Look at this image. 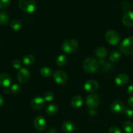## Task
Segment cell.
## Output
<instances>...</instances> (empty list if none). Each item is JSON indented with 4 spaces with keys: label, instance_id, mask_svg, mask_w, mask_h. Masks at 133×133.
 <instances>
[{
    "label": "cell",
    "instance_id": "4dcf8cb0",
    "mask_svg": "<svg viewBox=\"0 0 133 133\" xmlns=\"http://www.w3.org/2000/svg\"><path fill=\"white\" fill-rule=\"evenodd\" d=\"M12 66L14 68L16 69V70H20L22 68H21V66H22V64H21L20 61L19 60L15 59L14 61H12Z\"/></svg>",
    "mask_w": 133,
    "mask_h": 133
},
{
    "label": "cell",
    "instance_id": "e575fe53",
    "mask_svg": "<svg viewBox=\"0 0 133 133\" xmlns=\"http://www.w3.org/2000/svg\"><path fill=\"white\" fill-rule=\"evenodd\" d=\"M4 103H5V100H4L3 97L0 94V106H2Z\"/></svg>",
    "mask_w": 133,
    "mask_h": 133
},
{
    "label": "cell",
    "instance_id": "d4e9b609",
    "mask_svg": "<svg viewBox=\"0 0 133 133\" xmlns=\"http://www.w3.org/2000/svg\"><path fill=\"white\" fill-rule=\"evenodd\" d=\"M40 74L44 77H50L53 75V71L49 67H42L40 69Z\"/></svg>",
    "mask_w": 133,
    "mask_h": 133
},
{
    "label": "cell",
    "instance_id": "6da1fadb",
    "mask_svg": "<svg viewBox=\"0 0 133 133\" xmlns=\"http://www.w3.org/2000/svg\"><path fill=\"white\" fill-rule=\"evenodd\" d=\"M77 41L74 38L66 39L62 44V50L67 54H71L76 51L78 49Z\"/></svg>",
    "mask_w": 133,
    "mask_h": 133
},
{
    "label": "cell",
    "instance_id": "7402d4cb",
    "mask_svg": "<svg viewBox=\"0 0 133 133\" xmlns=\"http://www.w3.org/2000/svg\"><path fill=\"white\" fill-rule=\"evenodd\" d=\"M122 57V54L118 51H113L109 55V59L112 62H117L120 60Z\"/></svg>",
    "mask_w": 133,
    "mask_h": 133
},
{
    "label": "cell",
    "instance_id": "1f68e13d",
    "mask_svg": "<svg viewBox=\"0 0 133 133\" xmlns=\"http://www.w3.org/2000/svg\"><path fill=\"white\" fill-rule=\"evenodd\" d=\"M109 133H122L120 129L117 127H112L109 129Z\"/></svg>",
    "mask_w": 133,
    "mask_h": 133
},
{
    "label": "cell",
    "instance_id": "52a82bcc",
    "mask_svg": "<svg viewBox=\"0 0 133 133\" xmlns=\"http://www.w3.org/2000/svg\"><path fill=\"white\" fill-rule=\"evenodd\" d=\"M55 82L58 84H64L68 80V75L63 70H57L53 74Z\"/></svg>",
    "mask_w": 133,
    "mask_h": 133
},
{
    "label": "cell",
    "instance_id": "4316f807",
    "mask_svg": "<svg viewBox=\"0 0 133 133\" xmlns=\"http://www.w3.org/2000/svg\"><path fill=\"white\" fill-rule=\"evenodd\" d=\"M54 97H55V94H53V92H47L44 94V97H43V98L44 99L45 101L49 102V101H51L52 100L54 99Z\"/></svg>",
    "mask_w": 133,
    "mask_h": 133
},
{
    "label": "cell",
    "instance_id": "7c38bea8",
    "mask_svg": "<svg viewBox=\"0 0 133 133\" xmlns=\"http://www.w3.org/2000/svg\"><path fill=\"white\" fill-rule=\"evenodd\" d=\"M84 88L87 92L93 93L98 90L99 83L96 81L89 80L84 83Z\"/></svg>",
    "mask_w": 133,
    "mask_h": 133
},
{
    "label": "cell",
    "instance_id": "f1b7e54d",
    "mask_svg": "<svg viewBox=\"0 0 133 133\" xmlns=\"http://www.w3.org/2000/svg\"><path fill=\"white\" fill-rule=\"evenodd\" d=\"M10 0H0V9H5L10 5Z\"/></svg>",
    "mask_w": 133,
    "mask_h": 133
},
{
    "label": "cell",
    "instance_id": "4fadbf2b",
    "mask_svg": "<svg viewBox=\"0 0 133 133\" xmlns=\"http://www.w3.org/2000/svg\"><path fill=\"white\" fill-rule=\"evenodd\" d=\"M129 77L128 75L124 73L119 74L115 78V83L118 87H123L128 83Z\"/></svg>",
    "mask_w": 133,
    "mask_h": 133
},
{
    "label": "cell",
    "instance_id": "ac0fdd59",
    "mask_svg": "<svg viewBox=\"0 0 133 133\" xmlns=\"http://www.w3.org/2000/svg\"><path fill=\"white\" fill-rule=\"evenodd\" d=\"M58 111V106L55 104H50L48 105L45 109V112L49 116H54L57 114Z\"/></svg>",
    "mask_w": 133,
    "mask_h": 133
},
{
    "label": "cell",
    "instance_id": "83f0119b",
    "mask_svg": "<svg viewBox=\"0 0 133 133\" xmlns=\"http://www.w3.org/2000/svg\"><path fill=\"white\" fill-rule=\"evenodd\" d=\"M10 91L14 94H18L21 91V87L18 84H14L10 88Z\"/></svg>",
    "mask_w": 133,
    "mask_h": 133
},
{
    "label": "cell",
    "instance_id": "d6986e66",
    "mask_svg": "<svg viewBox=\"0 0 133 133\" xmlns=\"http://www.w3.org/2000/svg\"><path fill=\"white\" fill-rule=\"evenodd\" d=\"M9 22V16L6 12L0 10V25H6Z\"/></svg>",
    "mask_w": 133,
    "mask_h": 133
},
{
    "label": "cell",
    "instance_id": "5b68a950",
    "mask_svg": "<svg viewBox=\"0 0 133 133\" xmlns=\"http://www.w3.org/2000/svg\"><path fill=\"white\" fill-rule=\"evenodd\" d=\"M105 39L110 45H117L120 41V36L115 30H109L105 35Z\"/></svg>",
    "mask_w": 133,
    "mask_h": 133
},
{
    "label": "cell",
    "instance_id": "277c9868",
    "mask_svg": "<svg viewBox=\"0 0 133 133\" xmlns=\"http://www.w3.org/2000/svg\"><path fill=\"white\" fill-rule=\"evenodd\" d=\"M18 5L22 10L27 13H32L36 9V3L35 0H19Z\"/></svg>",
    "mask_w": 133,
    "mask_h": 133
},
{
    "label": "cell",
    "instance_id": "d6a6232c",
    "mask_svg": "<svg viewBox=\"0 0 133 133\" xmlns=\"http://www.w3.org/2000/svg\"><path fill=\"white\" fill-rule=\"evenodd\" d=\"M127 93L128 94L131 95V96H133V84L130 85L129 87L127 88Z\"/></svg>",
    "mask_w": 133,
    "mask_h": 133
},
{
    "label": "cell",
    "instance_id": "44dd1931",
    "mask_svg": "<svg viewBox=\"0 0 133 133\" xmlns=\"http://www.w3.org/2000/svg\"><path fill=\"white\" fill-rule=\"evenodd\" d=\"M96 55L100 59H103L107 55V50L104 47H99L96 51Z\"/></svg>",
    "mask_w": 133,
    "mask_h": 133
},
{
    "label": "cell",
    "instance_id": "ffe728a7",
    "mask_svg": "<svg viewBox=\"0 0 133 133\" xmlns=\"http://www.w3.org/2000/svg\"><path fill=\"white\" fill-rule=\"evenodd\" d=\"M23 64L27 66H32L34 63H35V58L33 55H26L23 57Z\"/></svg>",
    "mask_w": 133,
    "mask_h": 133
},
{
    "label": "cell",
    "instance_id": "ba28073f",
    "mask_svg": "<svg viewBox=\"0 0 133 133\" xmlns=\"http://www.w3.org/2000/svg\"><path fill=\"white\" fill-rule=\"evenodd\" d=\"M30 79V72L27 69L22 68L18 71L17 74V79L18 82L22 84H25L27 83Z\"/></svg>",
    "mask_w": 133,
    "mask_h": 133
},
{
    "label": "cell",
    "instance_id": "603a6c76",
    "mask_svg": "<svg viewBox=\"0 0 133 133\" xmlns=\"http://www.w3.org/2000/svg\"><path fill=\"white\" fill-rule=\"evenodd\" d=\"M67 62L68 58L64 55H60L57 57V59H56V64L61 67L65 66L67 64Z\"/></svg>",
    "mask_w": 133,
    "mask_h": 133
},
{
    "label": "cell",
    "instance_id": "8fae6325",
    "mask_svg": "<svg viewBox=\"0 0 133 133\" xmlns=\"http://www.w3.org/2000/svg\"><path fill=\"white\" fill-rule=\"evenodd\" d=\"M45 105V100L41 97H35L31 99V107L34 110H38L42 109Z\"/></svg>",
    "mask_w": 133,
    "mask_h": 133
},
{
    "label": "cell",
    "instance_id": "9a60e30c",
    "mask_svg": "<svg viewBox=\"0 0 133 133\" xmlns=\"http://www.w3.org/2000/svg\"><path fill=\"white\" fill-rule=\"evenodd\" d=\"M123 24L127 27H133V11H128L124 14L122 19Z\"/></svg>",
    "mask_w": 133,
    "mask_h": 133
},
{
    "label": "cell",
    "instance_id": "8992f818",
    "mask_svg": "<svg viewBox=\"0 0 133 133\" xmlns=\"http://www.w3.org/2000/svg\"><path fill=\"white\" fill-rule=\"evenodd\" d=\"M100 97L97 94L92 93L88 95L86 98V104L88 108L94 109L97 107L100 103Z\"/></svg>",
    "mask_w": 133,
    "mask_h": 133
},
{
    "label": "cell",
    "instance_id": "f546056e",
    "mask_svg": "<svg viewBox=\"0 0 133 133\" xmlns=\"http://www.w3.org/2000/svg\"><path fill=\"white\" fill-rule=\"evenodd\" d=\"M125 116L128 118H133V109L132 108H127L125 109L124 111Z\"/></svg>",
    "mask_w": 133,
    "mask_h": 133
},
{
    "label": "cell",
    "instance_id": "836d02e7",
    "mask_svg": "<svg viewBox=\"0 0 133 133\" xmlns=\"http://www.w3.org/2000/svg\"><path fill=\"white\" fill-rule=\"evenodd\" d=\"M127 103L129 106H131V107H133V96L131 97H129V99H127Z\"/></svg>",
    "mask_w": 133,
    "mask_h": 133
},
{
    "label": "cell",
    "instance_id": "2e32d148",
    "mask_svg": "<svg viewBox=\"0 0 133 133\" xmlns=\"http://www.w3.org/2000/svg\"><path fill=\"white\" fill-rule=\"evenodd\" d=\"M62 129L63 130L64 132L70 133L74 132L76 129V126L75 123L71 121H66L62 125Z\"/></svg>",
    "mask_w": 133,
    "mask_h": 133
},
{
    "label": "cell",
    "instance_id": "30bf717a",
    "mask_svg": "<svg viewBox=\"0 0 133 133\" xmlns=\"http://www.w3.org/2000/svg\"><path fill=\"white\" fill-rule=\"evenodd\" d=\"M112 112L116 114H120L125 110V106L124 103L121 101H114L110 105Z\"/></svg>",
    "mask_w": 133,
    "mask_h": 133
},
{
    "label": "cell",
    "instance_id": "e0dca14e",
    "mask_svg": "<svg viewBox=\"0 0 133 133\" xmlns=\"http://www.w3.org/2000/svg\"><path fill=\"white\" fill-rule=\"evenodd\" d=\"M83 105V99L81 96H75L71 99V105L74 109H79Z\"/></svg>",
    "mask_w": 133,
    "mask_h": 133
},
{
    "label": "cell",
    "instance_id": "484cf974",
    "mask_svg": "<svg viewBox=\"0 0 133 133\" xmlns=\"http://www.w3.org/2000/svg\"><path fill=\"white\" fill-rule=\"evenodd\" d=\"M123 128L125 132L133 133V123L129 121L125 122L123 125Z\"/></svg>",
    "mask_w": 133,
    "mask_h": 133
},
{
    "label": "cell",
    "instance_id": "7a4b0ae2",
    "mask_svg": "<svg viewBox=\"0 0 133 133\" xmlns=\"http://www.w3.org/2000/svg\"><path fill=\"white\" fill-rule=\"evenodd\" d=\"M83 68L84 71L89 74H94L98 70L99 64L97 60L92 57L87 58L83 62Z\"/></svg>",
    "mask_w": 133,
    "mask_h": 133
},
{
    "label": "cell",
    "instance_id": "cb8c5ba5",
    "mask_svg": "<svg viewBox=\"0 0 133 133\" xmlns=\"http://www.w3.org/2000/svg\"><path fill=\"white\" fill-rule=\"evenodd\" d=\"M10 27L14 31H18L22 29V22L19 20V19H13L11 22H10Z\"/></svg>",
    "mask_w": 133,
    "mask_h": 133
},
{
    "label": "cell",
    "instance_id": "9c48e42d",
    "mask_svg": "<svg viewBox=\"0 0 133 133\" xmlns=\"http://www.w3.org/2000/svg\"><path fill=\"white\" fill-rule=\"evenodd\" d=\"M34 126L38 131H44L47 126V122L45 118L42 116L36 117L34 120Z\"/></svg>",
    "mask_w": 133,
    "mask_h": 133
},
{
    "label": "cell",
    "instance_id": "5bb4252c",
    "mask_svg": "<svg viewBox=\"0 0 133 133\" xmlns=\"http://www.w3.org/2000/svg\"><path fill=\"white\" fill-rule=\"evenodd\" d=\"M12 83V77L9 74L2 73L0 74V86L3 88H7Z\"/></svg>",
    "mask_w": 133,
    "mask_h": 133
},
{
    "label": "cell",
    "instance_id": "3957f363",
    "mask_svg": "<svg viewBox=\"0 0 133 133\" xmlns=\"http://www.w3.org/2000/svg\"><path fill=\"white\" fill-rule=\"evenodd\" d=\"M119 51L121 53L126 55L133 54V37L128 36L125 38L119 45Z\"/></svg>",
    "mask_w": 133,
    "mask_h": 133
}]
</instances>
